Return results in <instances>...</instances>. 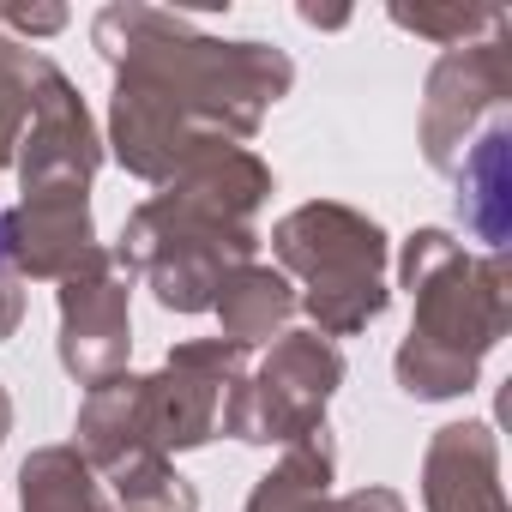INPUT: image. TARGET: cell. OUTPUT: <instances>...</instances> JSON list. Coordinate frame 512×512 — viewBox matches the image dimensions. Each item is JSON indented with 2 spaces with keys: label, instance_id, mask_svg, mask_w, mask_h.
I'll return each mask as SVG.
<instances>
[{
  "label": "cell",
  "instance_id": "cell-4",
  "mask_svg": "<svg viewBox=\"0 0 512 512\" xmlns=\"http://www.w3.org/2000/svg\"><path fill=\"white\" fill-rule=\"evenodd\" d=\"M43 97H31V139H25V199L49 193V187H85V175L97 169L91 151V121L79 109V97L67 91V79L55 67H43Z\"/></svg>",
  "mask_w": 512,
  "mask_h": 512
},
{
  "label": "cell",
  "instance_id": "cell-9",
  "mask_svg": "<svg viewBox=\"0 0 512 512\" xmlns=\"http://www.w3.org/2000/svg\"><path fill=\"white\" fill-rule=\"evenodd\" d=\"M0 434H7V398H0Z\"/></svg>",
  "mask_w": 512,
  "mask_h": 512
},
{
  "label": "cell",
  "instance_id": "cell-6",
  "mask_svg": "<svg viewBox=\"0 0 512 512\" xmlns=\"http://www.w3.org/2000/svg\"><path fill=\"white\" fill-rule=\"evenodd\" d=\"M217 314H223L235 344H253V338H266L290 314V284L272 278V272H235V278H223Z\"/></svg>",
  "mask_w": 512,
  "mask_h": 512
},
{
  "label": "cell",
  "instance_id": "cell-5",
  "mask_svg": "<svg viewBox=\"0 0 512 512\" xmlns=\"http://www.w3.org/2000/svg\"><path fill=\"white\" fill-rule=\"evenodd\" d=\"M428 506L434 512H506L500 488H494V446H488V434H482V446L470 458V476L458 464V428L440 434V446L428 458Z\"/></svg>",
  "mask_w": 512,
  "mask_h": 512
},
{
  "label": "cell",
  "instance_id": "cell-7",
  "mask_svg": "<svg viewBox=\"0 0 512 512\" xmlns=\"http://www.w3.org/2000/svg\"><path fill=\"white\" fill-rule=\"evenodd\" d=\"M25 512H103V500L73 452H37L25 464Z\"/></svg>",
  "mask_w": 512,
  "mask_h": 512
},
{
  "label": "cell",
  "instance_id": "cell-3",
  "mask_svg": "<svg viewBox=\"0 0 512 512\" xmlns=\"http://www.w3.org/2000/svg\"><path fill=\"white\" fill-rule=\"evenodd\" d=\"M61 314H67V344H61L67 368L85 386H103L127 356V290L109 278L103 253H91V260L67 278Z\"/></svg>",
  "mask_w": 512,
  "mask_h": 512
},
{
  "label": "cell",
  "instance_id": "cell-8",
  "mask_svg": "<svg viewBox=\"0 0 512 512\" xmlns=\"http://www.w3.org/2000/svg\"><path fill=\"white\" fill-rule=\"evenodd\" d=\"M13 320H19V290H13V278L0 272V338L13 332Z\"/></svg>",
  "mask_w": 512,
  "mask_h": 512
},
{
  "label": "cell",
  "instance_id": "cell-2",
  "mask_svg": "<svg viewBox=\"0 0 512 512\" xmlns=\"http://www.w3.org/2000/svg\"><path fill=\"white\" fill-rule=\"evenodd\" d=\"M332 386H338V356L320 338H290L260 380L241 386L235 404H223V416L241 440H296L314 434Z\"/></svg>",
  "mask_w": 512,
  "mask_h": 512
},
{
  "label": "cell",
  "instance_id": "cell-1",
  "mask_svg": "<svg viewBox=\"0 0 512 512\" xmlns=\"http://www.w3.org/2000/svg\"><path fill=\"white\" fill-rule=\"evenodd\" d=\"M284 260L308 272V308L326 332H356L362 320H374L386 308L380 290V260H386V241L374 223H362L356 211L338 205H308L278 229Z\"/></svg>",
  "mask_w": 512,
  "mask_h": 512
}]
</instances>
